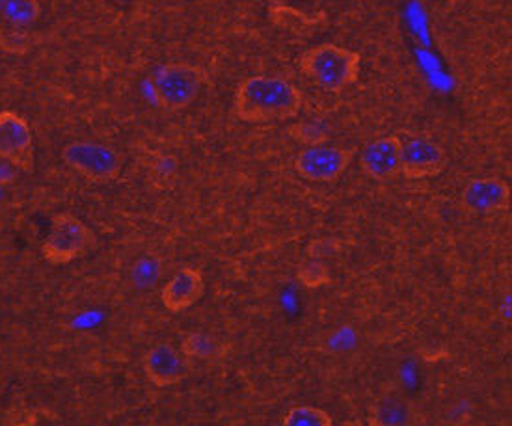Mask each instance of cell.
Listing matches in <instances>:
<instances>
[{
    "label": "cell",
    "instance_id": "1",
    "mask_svg": "<svg viewBox=\"0 0 512 426\" xmlns=\"http://www.w3.org/2000/svg\"><path fill=\"white\" fill-rule=\"evenodd\" d=\"M304 97L297 86L278 77H250L235 92V116L246 123H272L295 118Z\"/></svg>",
    "mask_w": 512,
    "mask_h": 426
},
{
    "label": "cell",
    "instance_id": "2",
    "mask_svg": "<svg viewBox=\"0 0 512 426\" xmlns=\"http://www.w3.org/2000/svg\"><path fill=\"white\" fill-rule=\"evenodd\" d=\"M298 67L315 86L337 94L347 90L360 77L362 56L336 43H321L300 56Z\"/></svg>",
    "mask_w": 512,
    "mask_h": 426
},
{
    "label": "cell",
    "instance_id": "3",
    "mask_svg": "<svg viewBox=\"0 0 512 426\" xmlns=\"http://www.w3.org/2000/svg\"><path fill=\"white\" fill-rule=\"evenodd\" d=\"M95 235L75 214L58 213L51 218L49 233L41 244V255L54 267L69 265L94 248Z\"/></svg>",
    "mask_w": 512,
    "mask_h": 426
},
{
    "label": "cell",
    "instance_id": "4",
    "mask_svg": "<svg viewBox=\"0 0 512 426\" xmlns=\"http://www.w3.org/2000/svg\"><path fill=\"white\" fill-rule=\"evenodd\" d=\"M205 75L200 67L192 64L162 66L151 80L153 97L159 107L177 112L190 107L202 92Z\"/></svg>",
    "mask_w": 512,
    "mask_h": 426
},
{
    "label": "cell",
    "instance_id": "5",
    "mask_svg": "<svg viewBox=\"0 0 512 426\" xmlns=\"http://www.w3.org/2000/svg\"><path fill=\"white\" fill-rule=\"evenodd\" d=\"M62 159L75 174L94 183H108L122 174L123 157L107 144L71 142L64 147Z\"/></svg>",
    "mask_w": 512,
    "mask_h": 426
},
{
    "label": "cell",
    "instance_id": "6",
    "mask_svg": "<svg viewBox=\"0 0 512 426\" xmlns=\"http://www.w3.org/2000/svg\"><path fill=\"white\" fill-rule=\"evenodd\" d=\"M352 151L345 147L310 146L295 159L297 174L311 183H332L349 170Z\"/></svg>",
    "mask_w": 512,
    "mask_h": 426
},
{
    "label": "cell",
    "instance_id": "7",
    "mask_svg": "<svg viewBox=\"0 0 512 426\" xmlns=\"http://www.w3.org/2000/svg\"><path fill=\"white\" fill-rule=\"evenodd\" d=\"M0 155L12 160L21 172L34 168V138L30 125L12 110L0 112Z\"/></svg>",
    "mask_w": 512,
    "mask_h": 426
},
{
    "label": "cell",
    "instance_id": "8",
    "mask_svg": "<svg viewBox=\"0 0 512 426\" xmlns=\"http://www.w3.org/2000/svg\"><path fill=\"white\" fill-rule=\"evenodd\" d=\"M449 164V155L444 147L432 140L414 138L403 144L401 174L410 181H421L438 177Z\"/></svg>",
    "mask_w": 512,
    "mask_h": 426
},
{
    "label": "cell",
    "instance_id": "9",
    "mask_svg": "<svg viewBox=\"0 0 512 426\" xmlns=\"http://www.w3.org/2000/svg\"><path fill=\"white\" fill-rule=\"evenodd\" d=\"M190 363L192 361L183 354L181 348L161 343L146 352L144 371L153 386H176L189 376Z\"/></svg>",
    "mask_w": 512,
    "mask_h": 426
},
{
    "label": "cell",
    "instance_id": "10",
    "mask_svg": "<svg viewBox=\"0 0 512 426\" xmlns=\"http://www.w3.org/2000/svg\"><path fill=\"white\" fill-rule=\"evenodd\" d=\"M403 140L399 136H382L367 144L360 155L364 174L375 181H391L401 175Z\"/></svg>",
    "mask_w": 512,
    "mask_h": 426
},
{
    "label": "cell",
    "instance_id": "11",
    "mask_svg": "<svg viewBox=\"0 0 512 426\" xmlns=\"http://www.w3.org/2000/svg\"><path fill=\"white\" fill-rule=\"evenodd\" d=\"M509 201H511V187L507 181L498 177L475 179L466 185L460 196L462 207L473 214L496 213L501 209H507Z\"/></svg>",
    "mask_w": 512,
    "mask_h": 426
},
{
    "label": "cell",
    "instance_id": "12",
    "mask_svg": "<svg viewBox=\"0 0 512 426\" xmlns=\"http://www.w3.org/2000/svg\"><path fill=\"white\" fill-rule=\"evenodd\" d=\"M205 294V280L198 268H181L161 291L162 306L170 313H183L196 306Z\"/></svg>",
    "mask_w": 512,
    "mask_h": 426
},
{
    "label": "cell",
    "instance_id": "13",
    "mask_svg": "<svg viewBox=\"0 0 512 426\" xmlns=\"http://www.w3.org/2000/svg\"><path fill=\"white\" fill-rule=\"evenodd\" d=\"M367 423L373 426H414L423 423L416 402L403 393L391 391L373 404Z\"/></svg>",
    "mask_w": 512,
    "mask_h": 426
},
{
    "label": "cell",
    "instance_id": "14",
    "mask_svg": "<svg viewBox=\"0 0 512 426\" xmlns=\"http://www.w3.org/2000/svg\"><path fill=\"white\" fill-rule=\"evenodd\" d=\"M324 0H267L274 23L285 27H317L324 19Z\"/></svg>",
    "mask_w": 512,
    "mask_h": 426
},
{
    "label": "cell",
    "instance_id": "15",
    "mask_svg": "<svg viewBox=\"0 0 512 426\" xmlns=\"http://www.w3.org/2000/svg\"><path fill=\"white\" fill-rule=\"evenodd\" d=\"M181 350L190 361H216L228 354V345L213 333L194 332L183 339Z\"/></svg>",
    "mask_w": 512,
    "mask_h": 426
},
{
    "label": "cell",
    "instance_id": "16",
    "mask_svg": "<svg viewBox=\"0 0 512 426\" xmlns=\"http://www.w3.org/2000/svg\"><path fill=\"white\" fill-rule=\"evenodd\" d=\"M0 14L10 25L28 27L40 17V0H0Z\"/></svg>",
    "mask_w": 512,
    "mask_h": 426
},
{
    "label": "cell",
    "instance_id": "17",
    "mask_svg": "<svg viewBox=\"0 0 512 426\" xmlns=\"http://www.w3.org/2000/svg\"><path fill=\"white\" fill-rule=\"evenodd\" d=\"M282 423L285 426H332L334 425V419L323 408L297 406V408H291L289 412L285 413Z\"/></svg>",
    "mask_w": 512,
    "mask_h": 426
},
{
    "label": "cell",
    "instance_id": "18",
    "mask_svg": "<svg viewBox=\"0 0 512 426\" xmlns=\"http://www.w3.org/2000/svg\"><path fill=\"white\" fill-rule=\"evenodd\" d=\"M25 28L10 23L0 27V49L10 54L27 53L30 49V34Z\"/></svg>",
    "mask_w": 512,
    "mask_h": 426
},
{
    "label": "cell",
    "instance_id": "19",
    "mask_svg": "<svg viewBox=\"0 0 512 426\" xmlns=\"http://www.w3.org/2000/svg\"><path fill=\"white\" fill-rule=\"evenodd\" d=\"M297 280L308 289H319L330 281V272H328V268L324 267L323 263L308 261V263H302L298 267Z\"/></svg>",
    "mask_w": 512,
    "mask_h": 426
},
{
    "label": "cell",
    "instance_id": "20",
    "mask_svg": "<svg viewBox=\"0 0 512 426\" xmlns=\"http://www.w3.org/2000/svg\"><path fill=\"white\" fill-rule=\"evenodd\" d=\"M17 172H21L14 162L0 155V187H6L10 183H14Z\"/></svg>",
    "mask_w": 512,
    "mask_h": 426
}]
</instances>
